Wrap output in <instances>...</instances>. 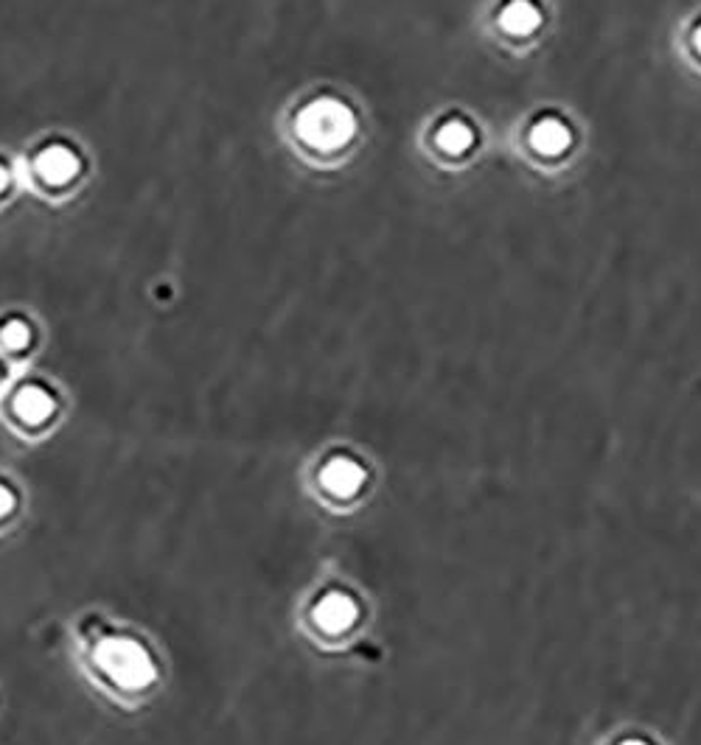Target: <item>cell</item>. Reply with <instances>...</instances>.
Instances as JSON below:
<instances>
[{
    "instance_id": "1",
    "label": "cell",
    "mask_w": 701,
    "mask_h": 745,
    "mask_svg": "<svg viewBox=\"0 0 701 745\" xmlns=\"http://www.w3.org/2000/svg\"><path fill=\"white\" fill-rule=\"evenodd\" d=\"M93 661L121 689H146L158 681V664L141 642L129 636H104L93 647Z\"/></svg>"
},
{
    "instance_id": "2",
    "label": "cell",
    "mask_w": 701,
    "mask_h": 745,
    "mask_svg": "<svg viewBox=\"0 0 701 745\" xmlns=\"http://www.w3.org/2000/svg\"><path fill=\"white\" fill-rule=\"evenodd\" d=\"M357 118L337 99H320L309 104L298 118V135L315 149H340L354 138Z\"/></svg>"
},
{
    "instance_id": "3",
    "label": "cell",
    "mask_w": 701,
    "mask_h": 745,
    "mask_svg": "<svg viewBox=\"0 0 701 745\" xmlns=\"http://www.w3.org/2000/svg\"><path fill=\"white\" fill-rule=\"evenodd\" d=\"M365 479H368L365 468L351 457H331L329 463L320 468V485L337 499L357 496L365 485Z\"/></svg>"
},
{
    "instance_id": "4",
    "label": "cell",
    "mask_w": 701,
    "mask_h": 745,
    "mask_svg": "<svg viewBox=\"0 0 701 745\" xmlns=\"http://www.w3.org/2000/svg\"><path fill=\"white\" fill-rule=\"evenodd\" d=\"M359 617V605L345 591H329L315 605V625L326 633H345Z\"/></svg>"
},
{
    "instance_id": "5",
    "label": "cell",
    "mask_w": 701,
    "mask_h": 745,
    "mask_svg": "<svg viewBox=\"0 0 701 745\" xmlns=\"http://www.w3.org/2000/svg\"><path fill=\"white\" fill-rule=\"evenodd\" d=\"M37 171H40V177H43L45 183L62 185L76 177L79 160H76V155H73L71 149H65V146H51V149H45L43 155L37 157Z\"/></svg>"
},
{
    "instance_id": "6",
    "label": "cell",
    "mask_w": 701,
    "mask_h": 745,
    "mask_svg": "<svg viewBox=\"0 0 701 745\" xmlns=\"http://www.w3.org/2000/svg\"><path fill=\"white\" fill-rule=\"evenodd\" d=\"M15 409L20 415V421H26L29 426H40L45 423L51 415H54V398L51 393H45L43 387H23L15 398Z\"/></svg>"
},
{
    "instance_id": "7",
    "label": "cell",
    "mask_w": 701,
    "mask_h": 745,
    "mask_svg": "<svg viewBox=\"0 0 701 745\" xmlns=\"http://www.w3.org/2000/svg\"><path fill=\"white\" fill-rule=\"evenodd\" d=\"M530 143L539 155H561L567 146H570V129L564 127L556 118H547L542 124L533 127V135H530Z\"/></svg>"
},
{
    "instance_id": "8",
    "label": "cell",
    "mask_w": 701,
    "mask_h": 745,
    "mask_svg": "<svg viewBox=\"0 0 701 745\" xmlns=\"http://www.w3.org/2000/svg\"><path fill=\"white\" fill-rule=\"evenodd\" d=\"M500 23L502 29L511 31L516 37H528L530 31L539 29L542 17H539V9H536L530 0H514V3H508V6L502 9Z\"/></svg>"
},
{
    "instance_id": "9",
    "label": "cell",
    "mask_w": 701,
    "mask_h": 745,
    "mask_svg": "<svg viewBox=\"0 0 701 745\" xmlns=\"http://www.w3.org/2000/svg\"><path fill=\"white\" fill-rule=\"evenodd\" d=\"M435 141L449 155H460V152H466L474 143V132L463 121H446L444 127L438 129V138Z\"/></svg>"
},
{
    "instance_id": "10",
    "label": "cell",
    "mask_w": 701,
    "mask_h": 745,
    "mask_svg": "<svg viewBox=\"0 0 701 745\" xmlns=\"http://www.w3.org/2000/svg\"><path fill=\"white\" fill-rule=\"evenodd\" d=\"M0 342L6 348H12V351H20V348H26L31 342V328L26 323H20V320H12V323H6L0 328Z\"/></svg>"
},
{
    "instance_id": "11",
    "label": "cell",
    "mask_w": 701,
    "mask_h": 745,
    "mask_svg": "<svg viewBox=\"0 0 701 745\" xmlns=\"http://www.w3.org/2000/svg\"><path fill=\"white\" fill-rule=\"evenodd\" d=\"M12 510H15V493L9 491V488L0 482V519H3V516H9Z\"/></svg>"
},
{
    "instance_id": "12",
    "label": "cell",
    "mask_w": 701,
    "mask_h": 745,
    "mask_svg": "<svg viewBox=\"0 0 701 745\" xmlns=\"http://www.w3.org/2000/svg\"><path fill=\"white\" fill-rule=\"evenodd\" d=\"M6 185H9V171L0 166V194H3V188H6Z\"/></svg>"
},
{
    "instance_id": "13",
    "label": "cell",
    "mask_w": 701,
    "mask_h": 745,
    "mask_svg": "<svg viewBox=\"0 0 701 745\" xmlns=\"http://www.w3.org/2000/svg\"><path fill=\"white\" fill-rule=\"evenodd\" d=\"M620 745H645L643 740H626V743H620Z\"/></svg>"
},
{
    "instance_id": "14",
    "label": "cell",
    "mask_w": 701,
    "mask_h": 745,
    "mask_svg": "<svg viewBox=\"0 0 701 745\" xmlns=\"http://www.w3.org/2000/svg\"><path fill=\"white\" fill-rule=\"evenodd\" d=\"M696 48H699V51H701V29L696 31Z\"/></svg>"
}]
</instances>
